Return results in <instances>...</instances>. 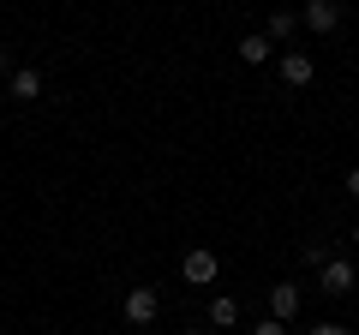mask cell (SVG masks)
<instances>
[{
	"label": "cell",
	"mask_w": 359,
	"mask_h": 335,
	"mask_svg": "<svg viewBox=\"0 0 359 335\" xmlns=\"http://www.w3.org/2000/svg\"><path fill=\"white\" fill-rule=\"evenodd\" d=\"M180 275H186V282H216V252H210V245H192V252H186V258H180Z\"/></svg>",
	"instance_id": "obj_1"
},
{
	"label": "cell",
	"mask_w": 359,
	"mask_h": 335,
	"mask_svg": "<svg viewBox=\"0 0 359 335\" xmlns=\"http://www.w3.org/2000/svg\"><path fill=\"white\" fill-rule=\"evenodd\" d=\"M156 311H162L156 287H132L126 294V323H156Z\"/></svg>",
	"instance_id": "obj_2"
},
{
	"label": "cell",
	"mask_w": 359,
	"mask_h": 335,
	"mask_svg": "<svg viewBox=\"0 0 359 335\" xmlns=\"http://www.w3.org/2000/svg\"><path fill=\"white\" fill-rule=\"evenodd\" d=\"M299 18H306L318 36H330V30L341 25V6H335V0H306V13H299Z\"/></svg>",
	"instance_id": "obj_3"
},
{
	"label": "cell",
	"mask_w": 359,
	"mask_h": 335,
	"mask_svg": "<svg viewBox=\"0 0 359 335\" xmlns=\"http://www.w3.org/2000/svg\"><path fill=\"white\" fill-rule=\"evenodd\" d=\"M318 270H323V294H353V264L330 258V264H318Z\"/></svg>",
	"instance_id": "obj_4"
},
{
	"label": "cell",
	"mask_w": 359,
	"mask_h": 335,
	"mask_svg": "<svg viewBox=\"0 0 359 335\" xmlns=\"http://www.w3.org/2000/svg\"><path fill=\"white\" fill-rule=\"evenodd\" d=\"M294 311H299V287L294 282H276V287H269V317H294Z\"/></svg>",
	"instance_id": "obj_5"
},
{
	"label": "cell",
	"mask_w": 359,
	"mask_h": 335,
	"mask_svg": "<svg viewBox=\"0 0 359 335\" xmlns=\"http://www.w3.org/2000/svg\"><path fill=\"white\" fill-rule=\"evenodd\" d=\"M311 72H318V66H311V54H282V78H287V84H294V90H299V84H311Z\"/></svg>",
	"instance_id": "obj_6"
},
{
	"label": "cell",
	"mask_w": 359,
	"mask_h": 335,
	"mask_svg": "<svg viewBox=\"0 0 359 335\" xmlns=\"http://www.w3.org/2000/svg\"><path fill=\"white\" fill-rule=\"evenodd\" d=\"M13 96H18V102H36V96H42V72H36V66H18V72H13Z\"/></svg>",
	"instance_id": "obj_7"
},
{
	"label": "cell",
	"mask_w": 359,
	"mask_h": 335,
	"mask_svg": "<svg viewBox=\"0 0 359 335\" xmlns=\"http://www.w3.org/2000/svg\"><path fill=\"white\" fill-rule=\"evenodd\" d=\"M269 48H276V42H269L264 30H257V36H240V60H245V66H264Z\"/></svg>",
	"instance_id": "obj_8"
},
{
	"label": "cell",
	"mask_w": 359,
	"mask_h": 335,
	"mask_svg": "<svg viewBox=\"0 0 359 335\" xmlns=\"http://www.w3.org/2000/svg\"><path fill=\"white\" fill-rule=\"evenodd\" d=\"M210 323H222V329H233V323H240V299H233V294L210 299Z\"/></svg>",
	"instance_id": "obj_9"
},
{
	"label": "cell",
	"mask_w": 359,
	"mask_h": 335,
	"mask_svg": "<svg viewBox=\"0 0 359 335\" xmlns=\"http://www.w3.org/2000/svg\"><path fill=\"white\" fill-rule=\"evenodd\" d=\"M294 25H299L294 13H269V25H264V36H269V42H282V36H294Z\"/></svg>",
	"instance_id": "obj_10"
},
{
	"label": "cell",
	"mask_w": 359,
	"mask_h": 335,
	"mask_svg": "<svg viewBox=\"0 0 359 335\" xmlns=\"http://www.w3.org/2000/svg\"><path fill=\"white\" fill-rule=\"evenodd\" d=\"M252 335H287V323L282 317H264V323H252Z\"/></svg>",
	"instance_id": "obj_11"
},
{
	"label": "cell",
	"mask_w": 359,
	"mask_h": 335,
	"mask_svg": "<svg viewBox=\"0 0 359 335\" xmlns=\"http://www.w3.org/2000/svg\"><path fill=\"white\" fill-rule=\"evenodd\" d=\"M311 335H353L347 323H311Z\"/></svg>",
	"instance_id": "obj_12"
},
{
	"label": "cell",
	"mask_w": 359,
	"mask_h": 335,
	"mask_svg": "<svg viewBox=\"0 0 359 335\" xmlns=\"http://www.w3.org/2000/svg\"><path fill=\"white\" fill-rule=\"evenodd\" d=\"M18 66H13V48H6V42H0V78H13Z\"/></svg>",
	"instance_id": "obj_13"
},
{
	"label": "cell",
	"mask_w": 359,
	"mask_h": 335,
	"mask_svg": "<svg viewBox=\"0 0 359 335\" xmlns=\"http://www.w3.org/2000/svg\"><path fill=\"white\" fill-rule=\"evenodd\" d=\"M347 192H353V198H359V168H353V174H347Z\"/></svg>",
	"instance_id": "obj_14"
},
{
	"label": "cell",
	"mask_w": 359,
	"mask_h": 335,
	"mask_svg": "<svg viewBox=\"0 0 359 335\" xmlns=\"http://www.w3.org/2000/svg\"><path fill=\"white\" fill-rule=\"evenodd\" d=\"M353 245H359V228H353Z\"/></svg>",
	"instance_id": "obj_15"
},
{
	"label": "cell",
	"mask_w": 359,
	"mask_h": 335,
	"mask_svg": "<svg viewBox=\"0 0 359 335\" xmlns=\"http://www.w3.org/2000/svg\"><path fill=\"white\" fill-rule=\"evenodd\" d=\"M186 335H198V329H186Z\"/></svg>",
	"instance_id": "obj_16"
}]
</instances>
